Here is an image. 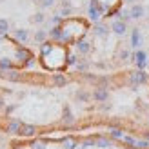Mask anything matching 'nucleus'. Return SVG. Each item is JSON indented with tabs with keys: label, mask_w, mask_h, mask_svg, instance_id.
I'll return each instance as SVG.
<instances>
[{
	"label": "nucleus",
	"mask_w": 149,
	"mask_h": 149,
	"mask_svg": "<svg viewBox=\"0 0 149 149\" xmlns=\"http://www.w3.org/2000/svg\"><path fill=\"white\" fill-rule=\"evenodd\" d=\"M149 78H147V73L144 71V69H138V71H135V73H133L131 74V84L133 86H140V84H146V82H147Z\"/></svg>",
	"instance_id": "obj_1"
},
{
	"label": "nucleus",
	"mask_w": 149,
	"mask_h": 149,
	"mask_svg": "<svg viewBox=\"0 0 149 149\" xmlns=\"http://www.w3.org/2000/svg\"><path fill=\"white\" fill-rule=\"evenodd\" d=\"M129 13H131V18L133 20H142L144 15H146V7L142 4H133L129 7Z\"/></svg>",
	"instance_id": "obj_2"
},
{
	"label": "nucleus",
	"mask_w": 149,
	"mask_h": 149,
	"mask_svg": "<svg viewBox=\"0 0 149 149\" xmlns=\"http://www.w3.org/2000/svg\"><path fill=\"white\" fill-rule=\"evenodd\" d=\"M111 31H113L115 35H118V36H122V35H125V31H127V22H124V20H115L113 24H111Z\"/></svg>",
	"instance_id": "obj_3"
},
{
	"label": "nucleus",
	"mask_w": 149,
	"mask_h": 149,
	"mask_svg": "<svg viewBox=\"0 0 149 149\" xmlns=\"http://www.w3.org/2000/svg\"><path fill=\"white\" fill-rule=\"evenodd\" d=\"M133 60H135V64H136V68L138 69H146V65H147V56H146V51H136L135 55L131 56Z\"/></svg>",
	"instance_id": "obj_4"
},
{
	"label": "nucleus",
	"mask_w": 149,
	"mask_h": 149,
	"mask_svg": "<svg viewBox=\"0 0 149 149\" xmlns=\"http://www.w3.org/2000/svg\"><path fill=\"white\" fill-rule=\"evenodd\" d=\"M109 98V91L106 87H96L95 91H93V100L96 102H106Z\"/></svg>",
	"instance_id": "obj_5"
},
{
	"label": "nucleus",
	"mask_w": 149,
	"mask_h": 149,
	"mask_svg": "<svg viewBox=\"0 0 149 149\" xmlns=\"http://www.w3.org/2000/svg\"><path fill=\"white\" fill-rule=\"evenodd\" d=\"M140 46H142V35H140V31L135 27V29L131 31V47L138 49Z\"/></svg>",
	"instance_id": "obj_6"
},
{
	"label": "nucleus",
	"mask_w": 149,
	"mask_h": 149,
	"mask_svg": "<svg viewBox=\"0 0 149 149\" xmlns=\"http://www.w3.org/2000/svg\"><path fill=\"white\" fill-rule=\"evenodd\" d=\"M20 129H22V122L18 120H11L7 124V133L9 135H20Z\"/></svg>",
	"instance_id": "obj_7"
},
{
	"label": "nucleus",
	"mask_w": 149,
	"mask_h": 149,
	"mask_svg": "<svg viewBox=\"0 0 149 149\" xmlns=\"http://www.w3.org/2000/svg\"><path fill=\"white\" fill-rule=\"evenodd\" d=\"M35 133H36V125L22 124V129H20V135H22V136H33Z\"/></svg>",
	"instance_id": "obj_8"
},
{
	"label": "nucleus",
	"mask_w": 149,
	"mask_h": 149,
	"mask_svg": "<svg viewBox=\"0 0 149 149\" xmlns=\"http://www.w3.org/2000/svg\"><path fill=\"white\" fill-rule=\"evenodd\" d=\"M49 36L55 40H65V35L62 33V27L60 26H53V29L49 31Z\"/></svg>",
	"instance_id": "obj_9"
},
{
	"label": "nucleus",
	"mask_w": 149,
	"mask_h": 149,
	"mask_svg": "<svg viewBox=\"0 0 149 149\" xmlns=\"http://www.w3.org/2000/svg\"><path fill=\"white\" fill-rule=\"evenodd\" d=\"M77 51L82 55H87L89 51H91V44H89L87 40H78L77 42Z\"/></svg>",
	"instance_id": "obj_10"
},
{
	"label": "nucleus",
	"mask_w": 149,
	"mask_h": 149,
	"mask_svg": "<svg viewBox=\"0 0 149 149\" xmlns=\"http://www.w3.org/2000/svg\"><path fill=\"white\" fill-rule=\"evenodd\" d=\"M15 38L24 44V42L29 40V31H27V29H15Z\"/></svg>",
	"instance_id": "obj_11"
},
{
	"label": "nucleus",
	"mask_w": 149,
	"mask_h": 149,
	"mask_svg": "<svg viewBox=\"0 0 149 149\" xmlns=\"http://www.w3.org/2000/svg\"><path fill=\"white\" fill-rule=\"evenodd\" d=\"M47 36H49V33L46 31V29H38V31H35V42H38V44H44L47 40Z\"/></svg>",
	"instance_id": "obj_12"
},
{
	"label": "nucleus",
	"mask_w": 149,
	"mask_h": 149,
	"mask_svg": "<svg viewBox=\"0 0 149 149\" xmlns=\"http://www.w3.org/2000/svg\"><path fill=\"white\" fill-rule=\"evenodd\" d=\"M31 24H44V22H46V15H44V11H36L35 15H31Z\"/></svg>",
	"instance_id": "obj_13"
},
{
	"label": "nucleus",
	"mask_w": 149,
	"mask_h": 149,
	"mask_svg": "<svg viewBox=\"0 0 149 149\" xmlns=\"http://www.w3.org/2000/svg\"><path fill=\"white\" fill-rule=\"evenodd\" d=\"M107 26H104V24H96L95 26V35L96 36H100V38H106V36H107Z\"/></svg>",
	"instance_id": "obj_14"
},
{
	"label": "nucleus",
	"mask_w": 149,
	"mask_h": 149,
	"mask_svg": "<svg viewBox=\"0 0 149 149\" xmlns=\"http://www.w3.org/2000/svg\"><path fill=\"white\" fill-rule=\"evenodd\" d=\"M62 120H64L65 125H71L74 122V116H73V113H71L69 107H64V118H62Z\"/></svg>",
	"instance_id": "obj_15"
},
{
	"label": "nucleus",
	"mask_w": 149,
	"mask_h": 149,
	"mask_svg": "<svg viewBox=\"0 0 149 149\" xmlns=\"http://www.w3.org/2000/svg\"><path fill=\"white\" fill-rule=\"evenodd\" d=\"M53 84L56 87H64L65 84H68V78H65L64 74H53Z\"/></svg>",
	"instance_id": "obj_16"
},
{
	"label": "nucleus",
	"mask_w": 149,
	"mask_h": 149,
	"mask_svg": "<svg viewBox=\"0 0 149 149\" xmlns=\"http://www.w3.org/2000/svg\"><path fill=\"white\" fill-rule=\"evenodd\" d=\"M71 13H73V6L69 4V0H64V2H62V11H60V15H62V17H69Z\"/></svg>",
	"instance_id": "obj_17"
},
{
	"label": "nucleus",
	"mask_w": 149,
	"mask_h": 149,
	"mask_svg": "<svg viewBox=\"0 0 149 149\" xmlns=\"http://www.w3.org/2000/svg\"><path fill=\"white\" fill-rule=\"evenodd\" d=\"M36 2H38V6L42 9H49V7L55 6V0H36Z\"/></svg>",
	"instance_id": "obj_18"
},
{
	"label": "nucleus",
	"mask_w": 149,
	"mask_h": 149,
	"mask_svg": "<svg viewBox=\"0 0 149 149\" xmlns=\"http://www.w3.org/2000/svg\"><path fill=\"white\" fill-rule=\"evenodd\" d=\"M9 31V22L6 18H0V33H7Z\"/></svg>",
	"instance_id": "obj_19"
},
{
	"label": "nucleus",
	"mask_w": 149,
	"mask_h": 149,
	"mask_svg": "<svg viewBox=\"0 0 149 149\" xmlns=\"http://www.w3.org/2000/svg\"><path fill=\"white\" fill-rule=\"evenodd\" d=\"M109 133H111V138H118V140H122V138H124V133H122L120 129H115V127H113Z\"/></svg>",
	"instance_id": "obj_20"
},
{
	"label": "nucleus",
	"mask_w": 149,
	"mask_h": 149,
	"mask_svg": "<svg viewBox=\"0 0 149 149\" xmlns=\"http://www.w3.org/2000/svg\"><path fill=\"white\" fill-rule=\"evenodd\" d=\"M95 144H96V147H109V146H111V142H109V140H106V138L95 140Z\"/></svg>",
	"instance_id": "obj_21"
},
{
	"label": "nucleus",
	"mask_w": 149,
	"mask_h": 149,
	"mask_svg": "<svg viewBox=\"0 0 149 149\" xmlns=\"http://www.w3.org/2000/svg\"><path fill=\"white\" fill-rule=\"evenodd\" d=\"M120 20H124V22H129V20H131L129 9H122V11H120Z\"/></svg>",
	"instance_id": "obj_22"
},
{
	"label": "nucleus",
	"mask_w": 149,
	"mask_h": 149,
	"mask_svg": "<svg viewBox=\"0 0 149 149\" xmlns=\"http://www.w3.org/2000/svg\"><path fill=\"white\" fill-rule=\"evenodd\" d=\"M17 58H22V60H29V53L26 49H18L17 51Z\"/></svg>",
	"instance_id": "obj_23"
},
{
	"label": "nucleus",
	"mask_w": 149,
	"mask_h": 149,
	"mask_svg": "<svg viewBox=\"0 0 149 149\" xmlns=\"http://www.w3.org/2000/svg\"><path fill=\"white\" fill-rule=\"evenodd\" d=\"M77 98H78L80 102H89V95H87L86 91H78V93H77Z\"/></svg>",
	"instance_id": "obj_24"
},
{
	"label": "nucleus",
	"mask_w": 149,
	"mask_h": 149,
	"mask_svg": "<svg viewBox=\"0 0 149 149\" xmlns=\"http://www.w3.org/2000/svg\"><path fill=\"white\" fill-rule=\"evenodd\" d=\"M118 56H120V60H127V58H131V53L127 49H122L120 53H118Z\"/></svg>",
	"instance_id": "obj_25"
},
{
	"label": "nucleus",
	"mask_w": 149,
	"mask_h": 149,
	"mask_svg": "<svg viewBox=\"0 0 149 149\" xmlns=\"http://www.w3.org/2000/svg\"><path fill=\"white\" fill-rule=\"evenodd\" d=\"M122 140H124V142L127 144V146H131V147H135V146H136V140L133 138V136H124Z\"/></svg>",
	"instance_id": "obj_26"
},
{
	"label": "nucleus",
	"mask_w": 149,
	"mask_h": 149,
	"mask_svg": "<svg viewBox=\"0 0 149 149\" xmlns=\"http://www.w3.org/2000/svg\"><path fill=\"white\" fill-rule=\"evenodd\" d=\"M64 146H65V149H74V147H77V144H74V142H73L71 138L64 140Z\"/></svg>",
	"instance_id": "obj_27"
},
{
	"label": "nucleus",
	"mask_w": 149,
	"mask_h": 149,
	"mask_svg": "<svg viewBox=\"0 0 149 149\" xmlns=\"http://www.w3.org/2000/svg\"><path fill=\"white\" fill-rule=\"evenodd\" d=\"M147 146H149L147 140H136V146H135V147H138V149H146Z\"/></svg>",
	"instance_id": "obj_28"
},
{
	"label": "nucleus",
	"mask_w": 149,
	"mask_h": 149,
	"mask_svg": "<svg viewBox=\"0 0 149 149\" xmlns=\"http://www.w3.org/2000/svg\"><path fill=\"white\" fill-rule=\"evenodd\" d=\"M33 149H46V146H44L42 142H35L33 144Z\"/></svg>",
	"instance_id": "obj_29"
},
{
	"label": "nucleus",
	"mask_w": 149,
	"mask_h": 149,
	"mask_svg": "<svg viewBox=\"0 0 149 149\" xmlns=\"http://www.w3.org/2000/svg\"><path fill=\"white\" fill-rule=\"evenodd\" d=\"M77 69H78V71H86V69H87V65L80 62V64H77Z\"/></svg>",
	"instance_id": "obj_30"
},
{
	"label": "nucleus",
	"mask_w": 149,
	"mask_h": 149,
	"mask_svg": "<svg viewBox=\"0 0 149 149\" xmlns=\"http://www.w3.org/2000/svg\"><path fill=\"white\" fill-rule=\"evenodd\" d=\"M68 64H77V56H74V55H69V60H68Z\"/></svg>",
	"instance_id": "obj_31"
},
{
	"label": "nucleus",
	"mask_w": 149,
	"mask_h": 149,
	"mask_svg": "<svg viewBox=\"0 0 149 149\" xmlns=\"http://www.w3.org/2000/svg\"><path fill=\"white\" fill-rule=\"evenodd\" d=\"M0 68H6V69H9V68H11V64H9V62H4V60H2V62H0Z\"/></svg>",
	"instance_id": "obj_32"
},
{
	"label": "nucleus",
	"mask_w": 149,
	"mask_h": 149,
	"mask_svg": "<svg viewBox=\"0 0 149 149\" xmlns=\"http://www.w3.org/2000/svg\"><path fill=\"white\" fill-rule=\"evenodd\" d=\"M125 2H127V4H131V6H133V4H136V0H125Z\"/></svg>",
	"instance_id": "obj_33"
},
{
	"label": "nucleus",
	"mask_w": 149,
	"mask_h": 149,
	"mask_svg": "<svg viewBox=\"0 0 149 149\" xmlns=\"http://www.w3.org/2000/svg\"><path fill=\"white\" fill-rule=\"evenodd\" d=\"M0 109H4V100L0 98Z\"/></svg>",
	"instance_id": "obj_34"
},
{
	"label": "nucleus",
	"mask_w": 149,
	"mask_h": 149,
	"mask_svg": "<svg viewBox=\"0 0 149 149\" xmlns=\"http://www.w3.org/2000/svg\"><path fill=\"white\" fill-rule=\"evenodd\" d=\"M147 142H149V133H147Z\"/></svg>",
	"instance_id": "obj_35"
},
{
	"label": "nucleus",
	"mask_w": 149,
	"mask_h": 149,
	"mask_svg": "<svg viewBox=\"0 0 149 149\" xmlns=\"http://www.w3.org/2000/svg\"><path fill=\"white\" fill-rule=\"evenodd\" d=\"M0 2H2V0H0Z\"/></svg>",
	"instance_id": "obj_36"
},
{
	"label": "nucleus",
	"mask_w": 149,
	"mask_h": 149,
	"mask_svg": "<svg viewBox=\"0 0 149 149\" xmlns=\"http://www.w3.org/2000/svg\"><path fill=\"white\" fill-rule=\"evenodd\" d=\"M0 149H2V147H0Z\"/></svg>",
	"instance_id": "obj_37"
}]
</instances>
